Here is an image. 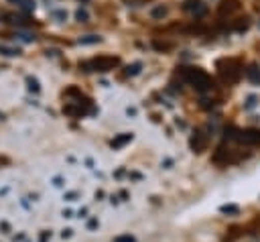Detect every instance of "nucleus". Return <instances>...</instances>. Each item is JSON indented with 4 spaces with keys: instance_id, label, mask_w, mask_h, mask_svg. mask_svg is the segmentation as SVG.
<instances>
[{
    "instance_id": "1",
    "label": "nucleus",
    "mask_w": 260,
    "mask_h": 242,
    "mask_svg": "<svg viewBox=\"0 0 260 242\" xmlns=\"http://www.w3.org/2000/svg\"><path fill=\"white\" fill-rule=\"evenodd\" d=\"M183 77H185L197 92H207V89H211V85H213L211 77H209L203 69H197V67L185 69V71H183Z\"/></svg>"
},
{
    "instance_id": "2",
    "label": "nucleus",
    "mask_w": 260,
    "mask_h": 242,
    "mask_svg": "<svg viewBox=\"0 0 260 242\" xmlns=\"http://www.w3.org/2000/svg\"><path fill=\"white\" fill-rule=\"evenodd\" d=\"M230 138L238 140L240 144H246V146H254V144H260V130L256 128H244V130H238V128H230Z\"/></svg>"
},
{
    "instance_id": "3",
    "label": "nucleus",
    "mask_w": 260,
    "mask_h": 242,
    "mask_svg": "<svg viewBox=\"0 0 260 242\" xmlns=\"http://www.w3.org/2000/svg\"><path fill=\"white\" fill-rule=\"evenodd\" d=\"M217 67H219V75H221V79L228 81V83L238 81V77H240V73H242V67H240V63H238L236 59L219 61Z\"/></svg>"
},
{
    "instance_id": "4",
    "label": "nucleus",
    "mask_w": 260,
    "mask_h": 242,
    "mask_svg": "<svg viewBox=\"0 0 260 242\" xmlns=\"http://www.w3.org/2000/svg\"><path fill=\"white\" fill-rule=\"evenodd\" d=\"M120 61H118V57H110V55H102V57H95V59H91L89 63H83V67H85V71H110V69H114L116 65H118Z\"/></svg>"
},
{
    "instance_id": "5",
    "label": "nucleus",
    "mask_w": 260,
    "mask_h": 242,
    "mask_svg": "<svg viewBox=\"0 0 260 242\" xmlns=\"http://www.w3.org/2000/svg\"><path fill=\"white\" fill-rule=\"evenodd\" d=\"M189 144H191V148H193L195 153H203L205 146H207V136H205V132H203V130H195L193 136H191V140H189Z\"/></svg>"
},
{
    "instance_id": "6",
    "label": "nucleus",
    "mask_w": 260,
    "mask_h": 242,
    "mask_svg": "<svg viewBox=\"0 0 260 242\" xmlns=\"http://www.w3.org/2000/svg\"><path fill=\"white\" fill-rule=\"evenodd\" d=\"M185 10H189V12L195 14V16H203L205 10H207V6H205L201 0H187V2H185Z\"/></svg>"
},
{
    "instance_id": "7",
    "label": "nucleus",
    "mask_w": 260,
    "mask_h": 242,
    "mask_svg": "<svg viewBox=\"0 0 260 242\" xmlns=\"http://www.w3.org/2000/svg\"><path fill=\"white\" fill-rule=\"evenodd\" d=\"M238 8H240V2H238V0H223V2L219 4L217 12H219L221 16H225V14L230 16V14H232V12H236Z\"/></svg>"
},
{
    "instance_id": "8",
    "label": "nucleus",
    "mask_w": 260,
    "mask_h": 242,
    "mask_svg": "<svg viewBox=\"0 0 260 242\" xmlns=\"http://www.w3.org/2000/svg\"><path fill=\"white\" fill-rule=\"evenodd\" d=\"M132 138H134V136H132V132H122V134H118L116 138H112L110 146H112V148H122V146H124V144H128Z\"/></svg>"
},
{
    "instance_id": "9",
    "label": "nucleus",
    "mask_w": 260,
    "mask_h": 242,
    "mask_svg": "<svg viewBox=\"0 0 260 242\" xmlns=\"http://www.w3.org/2000/svg\"><path fill=\"white\" fill-rule=\"evenodd\" d=\"M246 77H248L252 83H260V69H258V65H250V67L246 69Z\"/></svg>"
},
{
    "instance_id": "10",
    "label": "nucleus",
    "mask_w": 260,
    "mask_h": 242,
    "mask_svg": "<svg viewBox=\"0 0 260 242\" xmlns=\"http://www.w3.org/2000/svg\"><path fill=\"white\" fill-rule=\"evenodd\" d=\"M8 2L16 4L18 8H22V10H26V12L35 10V0H8Z\"/></svg>"
},
{
    "instance_id": "11",
    "label": "nucleus",
    "mask_w": 260,
    "mask_h": 242,
    "mask_svg": "<svg viewBox=\"0 0 260 242\" xmlns=\"http://www.w3.org/2000/svg\"><path fill=\"white\" fill-rule=\"evenodd\" d=\"M100 41H102V37H98V35H85V37H79L77 39L79 45H95Z\"/></svg>"
},
{
    "instance_id": "12",
    "label": "nucleus",
    "mask_w": 260,
    "mask_h": 242,
    "mask_svg": "<svg viewBox=\"0 0 260 242\" xmlns=\"http://www.w3.org/2000/svg\"><path fill=\"white\" fill-rule=\"evenodd\" d=\"M26 85H28V89L35 92V94L41 92V85H39V79H37V77H30V75H28V77H26Z\"/></svg>"
},
{
    "instance_id": "13",
    "label": "nucleus",
    "mask_w": 260,
    "mask_h": 242,
    "mask_svg": "<svg viewBox=\"0 0 260 242\" xmlns=\"http://www.w3.org/2000/svg\"><path fill=\"white\" fill-rule=\"evenodd\" d=\"M75 18H77L79 22H87V20H89V14H87L85 8H79V10L75 12Z\"/></svg>"
},
{
    "instance_id": "14",
    "label": "nucleus",
    "mask_w": 260,
    "mask_h": 242,
    "mask_svg": "<svg viewBox=\"0 0 260 242\" xmlns=\"http://www.w3.org/2000/svg\"><path fill=\"white\" fill-rule=\"evenodd\" d=\"M167 14V6H156L154 10H152V16L154 18H160V16H165Z\"/></svg>"
},
{
    "instance_id": "15",
    "label": "nucleus",
    "mask_w": 260,
    "mask_h": 242,
    "mask_svg": "<svg viewBox=\"0 0 260 242\" xmlns=\"http://www.w3.org/2000/svg\"><path fill=\"white\" fill-rule=\"evenodd\" d=\"M140 63H134V65H128V69H126V73L128 75H136V73H140Z\"/></svg>"
},
{
    "instance_id": "16",
    "label": "nucleus",
    "mask_w": 260,
    "mask_h": 242,
    "mask_svg": "<svg viewBox=\"0 0 260 242\" xmlns=\"http://www.w3.org/2000/svg\"><path fill=\"white\" fill-rule=\"evenodd\" d=\"M0 53H2V55H8V57L20 55V53H18V49H8V47H0Z\"/></svg>"
},
{
    "instance_id": "17",
    "label": "nucleus",
    "mask_w": 260,
    "mask_h": 242,
    "mask_svg": "<svg viewBox=\"0 0 260 242\" xmlns=\"http://www.w3.org/2000/svg\"><path fill=\"white\" fill-rule=\"evenodd\" d=\"M114 242H136V238L130 236V234H124V236H116Z\"/></svg>"
},
{
    "instance_id": "18",
    "label": "nucleus",
    "mask_w": 260,
    "mask_h": 242,
    "mask_svg": "<svg viewBox=\"0 0 260 242\" xmlns=\"http://www.w3.org/2000/svg\"><path fill=\"white\" fill-rule=\"evenodd\" d=\"M223 214H238V205H221L219 207Z\"/></svg>"
},
{
    "instance_id": "19",
    "label": "nucleus",
    "mask_w": 260,
    "mask_h": 242,
    "mask_svg": "<svg viewBox=\"0 0 260 242\" xmlns=\"http://www.w3.org/2000/svg\"><path fill=\"white\" fill-rule=\"evenodd\" d=\"M16 37H20L22 41H26V43H30V41H35V35H28V33H18Z\"/></svg>"
},
{
    "instance_id": "20",
    "label": "nucleus",
    "mask_w": 260,
    "mask_h": 242,
    "mask_svg": "<svg viewBox=\"0 0 260 242\" xmlns=\"http://www.w3.org/2000/svg\"><path fill=\"white\" fill-rule=\"evenodd\" d=\"M53 16H55V18H59V20H65V18H67V12H65V10H55V12H53Z\"/></svg>"
},
{
    "instance_id": "21",
    "label": "nucleus",
    "mask_w": 260,
    "mask_h": 242,
    "mask_svg": "<svg viewBox=\"0 0 260 242\" xmlns=\"http://www.w3.org/2000/svg\"><path fill=\"white\" fill-rule=\"evenodd\" d=\"M256 102H258V98H256V96H250V98H248V104H246V108H252V106H256Z\"/></svg>"
},
{
    "instance_id": "22",
    "label": "nucleus",
    "mask_w": 260,
    "mask_h": 242,
    "mask_svg": "<svg viewBox=\"0 0 260 242\" xmlns=\"http://www.w3.org/2000/svg\"><path fill=\"white\" fill-rule=\"evenodd\" d=\"M53 185H55V187H61V185H63V179H61V177H55V179H53Z\"/></svg>"
},
{
    "instance_id": "23",
    "label": "nucleus",
    "mask_w": 260,
    "mask_h": 242,
    "mask_svg": "<svg viewBox=\"0 0 260 242\" xmlns=\"http://www.w3.org/2000/svg\"><path fill=\"white\" fill-rule=\"evenodd\" d=\"M95 226H98V220H89V222H87V228H89V230H93Z\"/></svg>"
},
{
    "instance_id": "24",
    "label": "nucleus",
    "mask_w": 260,
    "mask_h": 242,
    "mask_svg": "<svg viewBox=\"0 0 260 242\" xmlns=\"http://www.w3.org/2000/svg\"><path fill=\"white\" fill-rule=\"evenodd\" d=\"M47 238H51V232H43L41 234V242H47Z\"/></svg>"
},
{
    "instance_id": "25",
    "label": "nucleus",
    "mask_w": 260,
    "mask_h": 242,
    "mask_svg": "<svg viewBox=\"0 0 260 242\" xmlns=\"http://www.w3.org/2000/svg\"><path fill=\"white\" fill-rule=\"evenodd\" d=\"M65 197H67V201H73V199H75V197H77V193H67V195H65Z\"/></svg>"
},
{
    "instance_id": "26",
    "label": "nucleus",
    "mask_w": 260,
    "mask_h": 242,
    "mask_svg": "<svg viewBox=\"0 0 260 242\" xmlns=\"http://www.w3.org/2000/svg\"><path fill=\"white\" fill-rule=\"evenodd\" d=\"M63 238H67V236H71V230H63V234H61Z\"/></svg>"
}]
</instances>
